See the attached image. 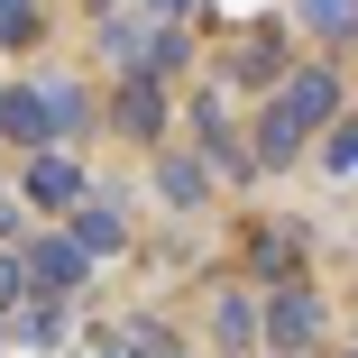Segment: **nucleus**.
I'll return each instance as SVG.
<instances>
[{
  "label": "nucleus",
  "instance_id": "1",
  "mask_svg": "<svg viewBox=\"0 0 358 358\" xmlns=\"http://www.w3.org/2000/svg\"><path fill=\"white\" fill-rule=\"evenodd\" d=\"M331 110H340V83H331V74H294V83L275 92V110L257 120V157H266V166H285V157L303 148V129H322Z\"/></svg>",
  "mask_w": 358,
  "mask_h": 358
},
{
  "label": "nucleus",
  "instance_id": "2",
  "mask_svg": "<svg viewBox=\"0 0 358 358\" xmlns=\"http://www.w3.org/2000/svg\"><path fill=\"white\" fill-rule=\"evenodd\" d=\"M313 331H322V303L303 294V285H285V294L266 303V340H275V349H303Z\"/></svg>",
  "mask_w": 358,
  "mask_h": 358
},
{
  "label": "nucleus",
  "instance_id": "3",
  "mask_svg": "<svg viewBox=\"0 0 358 358\" xmlns=\"http://www.w3.org/2000/svg\"><path fill=\"white\" fill-rule=\"evenodd\" d=\"M120 129H129V138H157V129H166V92H157L148 74L120 83Z\"/></svg>",
  "mask_w": 358,
  "mask_h": 358
},
{
  "label": "nucleus",
  "instance_id": "4",
  "mask_svg": "<svg viewBox=\"0 0 358 358\" xmlns=\"http://www.w3.org/2000/svg\"><path fill=\"white\" fill-rule=\"evenodd\" d=\"M28 275H37V285H74V275H83V248H74V239H37Z\"/></svg>",
  "mask_w": 358,
  "mask_h": 358
},
{
  "label": "nucleus",
  "instance_id": "5",
  "mask_svg": "<svg viewBox=\"0 0 358 358\" xmlns=\"http://www.w3.org/2000/svg\"><path fill=\"white\" fill-rule=\"evenodd\" d=\"M28 193H37V202H74V193H83V175L64 166V157H46V148H37V166H28Z\"/></svg>",
  "mask_w": 358,
  "mask_h": 358
},
{
  "label": "nucleus",
  "instance_id": "6",
  "mask_svg": "<svg viewBox=\"0 0 358 358\" xmlns=\"http://www.w3.org/2000/svg\"><path fill=\"white\" fill-rule=\"evenodd\" d=\"M0 129L28 138V148H46V101H37V92H10V101H0Z\"/></svg>",
  "mask_w": 358,
  "mask_h": 358
},
{
  "label": "nucleus",
  "instance_id": "7",
  "mask_svg": "<svg viewBox=\"0 0 358 358\" xmlns=\"http://www.w3.org/2000/svg\"><path fill=\"white\" fill-rule=\"evenodd\" d=\"M248 266L257 275H294V230H248Z\"/></svg>",
  "mask_w": 358,
  "mask_h": 358
},
{
  "label": "nucleus",
  "instance_id": "8",
  "mask_svg": "<svg viewBox=\"0 0 358 358\" xmlns=\"http://www.w3.org/2000/svg\"><path fill=\"white\" fill-rule=\"evenodd\" d=\"M101 46H110V64H148V55H157V37L138 28V19H110V28H101Z\"/></svg>",
  "mask_w": 358,
  "mask_h": 358
},
{
  "label": "nucleus",
  "instance_id": "9",
  "mask_svg": "<svg viewBox=\"0 0 358 358\" xmlns=\"http://www.w3.org/2000/svg\"><path fill=\"white\" fill-rule=\"evenodd\" d=\"M74 248L83 257H110L120 248V211H83V221H74Z\"/></svg>",
  "mask_w": 358,
  "mask_h": 358
},
{
  "label": "nucleus",
  "instance_id": "10",
  "mask_svg": "<svg viewBox=\"0 0 358 358\" xmlns=\"http://www.w3.org/2000/svg\"><path fill=\"white\" fill-rule=\"evenodd\" d=\"M37 101H46V138H64L83 120V101H74V83H37Z\"/></svg>",
  "mask_w": 358,
  "mask_h": 358
},
{
  "label": "nucleus",
  "instance_id": "11",
  "mask_svg": "<svg viewBox=\"0 0 358 358\" xmlns=\"http://www.w3.org/2000/svg\"><path fill=\"white\" fill-rule=\"evenodd\" d=\"M193 120H202V138H211V157H221L230 175H248V166H239V138H230V120H221V110H211V101H202Z\"/></svg>",
  "mask_w": 358,
  "mask_h": 358
},
{
  "label": "nucleus",
  "instance_id": "12",
  "mask_svg": "<svg viewBox=\"0 0 358 358\" xmlns=\"http://www.w3.org/2000/svg\"><path fill=\"white\" fill-rule=\"evenodd\" d=\"M322 175H358V120L322 138Z\"/></svg>",
  "mask_w": 358,
  "mask_h": 358
},
{
  "label": "nucleus",
  "instance_id": "13",
  "mask_svg": "<svg viewBox=\"0 0 358 358\" xmlns=\"http://www.w3.org/2000/svg\"><path fill=\"white\" fill-rule=\"evenodd\" d=\"M303 19H313L322 37H349V19H358V0H303Z\"/></svg>",
  "mask_w": 358,
  "mask_h": 358
},
{
  "label": "nucleus",
  "instance_id": "14",
  "mask_svg": "<svg viewBox=\"0 0 358 358\" xmlns=\"http://www.w3.org/2000/svg\"><path fill=\"white\" fill-rule=\"evenodd\" d=\"M193 193H202V166L175 157V166H166V202H193Z\"/></svg>",
  "mask_w": 358,
  "mask_h": 358
},
{
  "label": "nucleus",
  "instance_id": "15",
  "mask_svg": "<svg viewBox=\"0 0 358 358\" xmlns=\"http://www.w3.org/2000/svg\"><path fill=\"white\" fill-rule=\"evenodd\" d=\"M28 28H37V10H28V0H0V46H19Z\"/></svg>",
  "mask_w": 358,
  "mask_h": 358
},
{
  "label": "nucleus",
  "instance_id": "16",
  "mask_svg": "<svg viewBox=\"0 0 358 358\" xmlns=\"http://www.w3.org/2000/svg\"><path fill=\"white\" fill-rule=\"evenodd\" d=\"M211 322H221V340H248V303H239V294L211 303Z\"/></svg>",
  "mask_w": 358,
  "mask_h": 358
},
{
  "label": "nucleus",
  "instance_id": "17",
  "mask_svg": "<svg viewBox=\"0 0 358 358\" xmlns=\"http://www.w3.org/2000/svg\"><path fill=\"white\" fill-rule=\"evenodd\" d=\"M19 285H28V275H19L10 257H0V303H19Z\"/></svg>",
  "mask_w": 358,
  "mask_h": 358
},
{
  "label": "nucleus",
  "instance_id": "18",
  "mask_svg": "<svg viewBox=\"0 0 358 358\" xmlns=\"http://www.w3.org/2000/svg\"><path fill=\"white\" fill-rule=\"evenodd\" d=\"M110 358H138V349H110Z\"/></svg>",
  "mask_w": 358,
  "mask_h": 358
},
{
  "label": "nucleus",
  "instance_id": "19",
  "mask_svg": "<svg viewBox=\"0 0 358 358\" xmlns=\"http://www.w3.org/2000/svg\"><path fill=\"white\" fill-rule=\"evenodd\" d=\"M166 10H184V0H166Z\"/></svg>",
  "mask_w": 358,
  "mask_h": 358
},
{
  "label": "nucleus",
  "instance_id": "20",
  "mask_svg": "<svg viewBox=\"0 0 358 358\" xmlns=\"http://www.w3.org/2000/svg\"><path fill=\"white\" fill-rule=\"evenodd\" d=\"M349 358H358V349H349Z\"/></svg>",
  "mask_w": 358,
  "mask_h": 358
}]
</instances>
